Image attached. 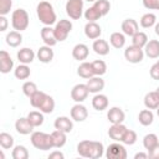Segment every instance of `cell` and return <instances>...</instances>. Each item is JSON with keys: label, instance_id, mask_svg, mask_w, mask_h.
Listing matches in <instances>:
<instances>
[{"label": "cell", "instance_id": "7c38bea8", "mask_svg": "<svg viewBox=\"0 0 159 159\" xmlns=\"http://www.w3.org/2000/svg\"><path fill=\"white\" fill-rule=\"evenodd\" d=\"M15 129L19 134H22V135H27V134H31L32 130H34V127L32 124L29 122L27 117H21L19 118L16 122H15Z\"/></svg>", "mask_w": 159, "mask_h": 159}, {"label": "cell", "instance_id": "9c48e42d", "mask_svg": "<svg viewBox=\"0 0 159 159\" xmlns=\"http://www.w3.org/2000/svg\"><path fill=\"white\" fill-rule=\"evenodd\" d=\"M71 118L75 120V122H83V120H86L87 119V117H88V111H87V108L83 106V104H81V103H77V104H75L72 108H71Z\"/></svg>", "mask_w": 159, "mask_h": 159}, {"label": "cell", "instance_id": "3957f363", "mask_svg": "<svg viewBox=\"0 0 159 159\" xmlns=\"http://www.w3.org/2000/svg\"><path fill=\"white\" fill-rule=\"evenodd\" d=\"M11 25L16 31H24L29 26V14L25 9H16L11 16Z\"/></svg>", "mask_w": 159, "mask_h": 159}, {"label": "cell", "instance_id": "8992f818", "mask_svg": "<svg viewBox=\"0 0 159 159\" xmlns=\"http://www.w3.org/2000/svg\"><path fill=\"white\" fill-rule=\"evenodd\" d=\"M124 57L130 63H139V62L143 61L144 51L140 47H137L134 45H130V46H128L124 50Z\"/></svg>", "mask_w": 159, "mask_h": 159}, {"label": "cell", "instance_id": "7402d4cb", "mask_svg": "<svg viewBox=\"0 0 159 159\" xmlns=\"http://www.w3.org/2000/svg\"><path fill=\"white\" fill-rule=\"evenodd\" d=\"M17 60L20 61V63H25V65H29V63H31L32 61H34V58H35V52L31 50V48H29V47H24V48H20L19 51H17Z\"/></svg>", "mask_w": 159, "mask_h": 159}, {"label": "cell", "instance_id": "db71d44e", "mask_svg": "<svg viewBox=\"0 0 159 159\" xmlns=\"http://www.w3.org/2000/svg\"><path fill=\"white\" fill-rule=\"evenodd\" d=\"M154 31H155V34L159 36V22H157V24L154 25Z\"/></svg>", "mask_w": 159, "mask_h": 159}, {"label": "cell", "instance_id": "7dc6e473", "mask_svg": "<svg viewBox=\"0 0 159 159\" xmlns=\"http://www.w3.org/2000/svg\"><path fill=\"white\" fill-rule=\"evenodd\" d=\"M143 5L148 10H159V0H143Z\"/></svg>", "mask_w": 159, "mask_h": 159}, {"label": "cell", "instance_id": "7bdbcfd3", "mask_svg": "<svg viewBox=\"0 0 159 159\" xmlns=\"http://www.w3.org/2000/svg\"><path fill=\"white\" fill-rule=\"evenodd\" d=\"M37 91H39V89H37V86H36L35 82L27 81V82H25V83L22 84V92H24V94H25L26 97H29V98H30L31 96H34Z\"/></svg>", "mask_w": 159, "mask_h": 159}, {"label": "cell", "instance_id": "4fadbf2b", "mask_svg": "<svg viewBox=\"0 0 159 159\" xmlns=\"http://www.w3.org/2000/svg\"><path fill=\"white\" fill-rule=\"evenodd\" d=\"M40 35H41L42 41H43L45 45H47V46H51V47H52V46H55V45L58 42V41L56 40L55 31H53V29H52L51 26H45V27H42Z\"/></svg>", "mask_w": 159, "mask_h": 159}, {"label": "cell", "instance_id": "d6a6232c", "mask_svg": "<svg viewBox=\"0 0 159 159\" xmlns=\"http://www.w3.org/2000/svg\"><path fill=\"white\" fill-rule=\"evenodd\" d=\"M27 119H29V122L32 124V127L35 128V127H40L42 123H43V113L40 111V112H37V111H32V112H30L29 114H27Z\"/></svg>", "mask_w": 159, "mask_h": 159}, {"label": "cell", "instance_id": "60d3db41", "mask_svg": "<svg viewBox=\"0 0 159 159\" xmlns=\"http://www.w3.org/2000/svg\"><path fill=\"white\" fill-rule=\"evenodd\" d=\"M11 157L14 159H27L29 158V152H27L26 147H24V145H16L12 149Z\"/></svg>", "mask_w": 159, "mask_h": 159}, {"label": "cell", "instance_id": "f907efd6", "mask_svg": "<svg viewBox=\"0 0 159 159\" xmlns=\"http://www.w3.org/2000/svg\"><path fill=\"white\" fill-rule=\"evenodd\" d=\"M7 25H9L7 19H6L5 16L0 15V31H5V30L7 29Z\"/></svg>", "mask_w": 159, "mask_h": 159}, {"label": "cell", "instance_id": "d4e9b609", "mask_svg": "<svg viewBox=\"0 0 159 159\" xmlns=\"http://www.w3.org/2000/svg\"><path fill=\"white\" fill-rule=\"evenodd\" d=\"M77 75L82 78H86V80L96 76L93 67H92V62H82L77 68Z\"/></svg>", "mask_w": 159, "mask_h": 159}, {"label": "cell", "instance_id": "f6af8a7d", "mask_svg": "<svg viewBox=\"0 0 159 159\" xmlns=\"http://www.w3.org/2000/svg\"><path fill=\"white\" fill-rule=\"evenodd\" d=\"M135 142H137V133L132 129H127V132L123 135L122 143L125 145H133Z\"/></svg>", "mask_w": 159, "mask_h": 159}, {"label": "cell", "instance_id": "f546056e", "mask_svg": "<svg viewBox=\"0 0 159 159\" xmlns=\"http://www.w3.org/2000/svg\"><path fill=\"white\" fill-rule=\"evenodd\" d=\"M138 120H139V123L142 124V125H144V127H148V125H150L152 123H153V120H154V114H153V112L150 111V109H143V111H140L139 112V114H138Z\"/></svg>", "mask_w": 159, "mask_h": 159}, {"label": "cell", "instance_id": "11a10c76", "mask_svg": "<svg viewBox=\"0 0 159 159\" xmlns=\"http://www.w3.org/2000/svg\"><path fill=\"white\" fill-rule=\"evenodd\" d=\"M157 114H158V117H159V107L157 108Z\"/></svg>", "mask_w": 159, "mask_h": 159}, {"label": "cell", "instance_id": "5bb4252c", "mask_svg": "<svg viewBox=\"0 0 159 159\" xmlns=\"http://www.w3.org/2000/svg\"><path fill=\"white\" fill-rule=\"evenodd\" d=\"M107 118H108V120L112 124H118V123H123V120L125 118V114L122 111V108H119V107H112V108L108 109Z\"/></svg>", "mask_w": 159, "mask_h": 159}, {"label": "cell", "instance_id": "8fae6325", "mask_svg": "<svg viewBox=\"0 0 159 159\" xmlns=\"http://www.w3.org/2000/svg\"><path fill=\"white\" fill-rule=\"evenodd\" d=\"M14 68V61L9 52L5 50L0 51V72L1 73H9Z\"/></svg>", "mask_w": 159, "mask_h": 159}, {"label": "cell", "instance_id": "83f0119b", "mask_svg": "<svg viewBox=\"0 0 159 159\" xmlns=\"http://www.w3.org/2000/svg\"><path fill=\"white\" fill-rule=\"evenodd\" d=\"M67 133L62 132V130H53L51 133V137H52V143H53V148H62L66 142H67V137H66Z\"/></svg>", "mask_w": 159, "mask_h": 159}, {"label": "cell", "instance_id": "603a6c76", "mask_svg": "<svg viewBox=\"0 0 159 159\" xmlns=\"http://www.w3.org/2000/svg\"><path fill=\"white\" fill-rule=\"evenodd\" d=\"M144 53L149 58H158L159 57V41L158 40H149L144 46Z\"/></svg>", "mask_w": 159, "mask_h": 159}, {"label": "cell", "instance_id": "277c9868", "mask_svg": "<svg viewBox=\"0 0 159 159\" xmlns=\"http://www.w3.org/2000/svg\"><path fill=\"white\" fill-rule=\"evenodd\" d=\"M71 30H72V22L70 20H66V19L60 20L58 22H56V25L53 27L56 40L60 41V42L65 41L67 39L68 34L71 32Z\"/></svg>", "mask_w": 159, "mask_h": 159}, {"label": "cell", "instance_id": "cb8c5ba5", "mask_svg": "<svg viewBox=\"0 0 159 159\" xmlns=\"http://www.w3.org/2000/svg\"><path fill=\"white\" fill-rule=\"evenodd\" d=\"M92 48L99 56H106V55L109 53V45L106 40H101V39L94 40L93 45H92Z\"/></svg>", "mask_w": 159, "mask_h": 159}, {"label": "cell", "instance_id": "c3c4849f", "mask_svg": "<svg viewBox=\"0 0 159 159\" xmlns=\"http://www.w3.org/2000/svg\"><path fill=\"white\" fill-rule=\"evenodd\" d=\"M149 73H150V77H152L153 80H159V61L155 62V63L150 67Z\"/></svg>", "mask_w": 159, "mask_h": 159}, {"label": "cell", "instance_id": "74e56055", "mask_svg": "<svg viewBox=\"0 0 159 159\" xmlns=\"http://www.w3.org/2000/svg\"><path fill=\"white\" fill-rule=\"evenodd\" d=\"M0 145L2 149H11L14 147V137L6 132L0 133Z\"/></svg>", "mask_w": 159, "mask_h": 159}, {"label": "cell", "instance_id": "f35d334b", "mask_svg": "<svg viewBox=\"0 0 159 159\" xmlns=\"http://www.w3.org/2000/svg\"><path fill=\"white\" fill-rule=\"evenodd\" d=\"M39 109H40L42 113H46V114L52 113L53 109H55V101H53V98H52L51 96L47 94V97L45 98L43 103L41 104V107H40Z\"/></svg>", "mask_w": 159, "mask_h": 159}, {"label": "cell", "instance_id": "4dcf8cb0", "mask_svg": "<svg viewBox=\"0 0 159 159\" xmlns=\"http://www.w3.org/2000/svg\"><path fill=\"white\" fill-rule=\"evenodd\" d=\"M109 42L114 48H122L125 45V36L122 32H113L109 37Z\"/></svg>", "mask_w": 159, "mask_h": 159}, {"label": "cell", "instance_id": "d590c367", "mask_svg": "<svg viewBox=\"0 0 159 159\" xmlns=\"http://www.w3.org/2000/svg\"><path fill=\"white\" fill-rule=\"evenodd\" d=\"M157 24V16L152 12H147L140 17V26L144 29H149Z\"/></svg>", "mask_w": 159, "mask_h": 159}, {"label": "cell", "instance_id": "d6986e66", "mask_svg": "<svg viewBox=\"0 0 159 159\" xmlns=\"http://www.w3.org/2000/svg\"><path fill=\"white\" fill-rule=\"evenodd\" d=\"M36 56H37V58H39L40 62H42V63H48V62H51L52 58H53V50L51 48V46H47V45L41 46V47L37 50Z\"/></svg>", "mask_w": 159, "mask_h": 159}, {"label": "cell", "instance_id": "ac0fdd59", "mask_svg": "<svg viewBox=\"0 0 159 159\" xmlns=\"http://www.w3.org/2000/svg\"><path fill=\"white\" fill-rule=\"evenodd\" d=\"M102 34V29L97 22H87L84 26V35L91 40L99 39Z\"/></svg>", "mask_w": 159, "mask_h": 159}, {"label": "cell", "instance_id": "816d5d0a", "mask_svg": "<svg viewBox=\"0 0 159 159\" xmlns=\"http://www.w3.org/2000/svg\"><path fill=\"white\" fill-rule=\"evenodd\" d=\"M63 158H65L63 153H61V152H58V150L52 152V153H50V155H48V159H63Z\"/></svg>", "mask_w": 159, "mask_h": 159}, {"label": "cell", "instance_id": "681fc988", "mask_svg": "<svg viewBox=\"0 0 159 159\" xmlns=\"http://www.w3.org/2000/svg\"><path fill=\"white\" fill-rule=\"evenodd\" d=\"M148 157L150 159H159V143L154 148H152L150 150H148Z\"/></svg>", "mask_w": 159, "mask_h": 159}, {"label": "cell", "instance_id": "bcb514c9", "mask_svg": "<svg viewBox=\"0 0 159 159\" xmlns=\"http://www.w3.org/2000/svg\"><path fill=\"white\" fill-rule=\"evenodd\" d=\"M12 6V0H0V15L5 16L10 12Z\"/></svg>", "mask_w": 159, "mask_h": 159}, {"label": "cell", "instance_id": "e0dca14e", "mask_svg": "<svg viewBox=\"0 0 159 159\" xmlns=\"http://www.w3.org/2000/svg\"><path fill=\"white\" fill-rule=\"evenodd\" d=\"M122 31L124 35L132 37L134 34H137L139 31V25L134 19H125L122 22Z\"/></svg>", "mask_w": 159, "mask_h": 159}, {"label": "cell", "instance_id": "6da1fadb", "mask_svg": "<svg viewBox=\"0 0 159 159\" xmlns=\"http://www.w3.org/2000/svg\"><path fill=\"white\" fill-rule=\"evenodd\" d=\"M36 12L39 20L45 26H51L56 22V12L48 1H40L36 6Z\"/></svg>", "mask_w": 159, "mask_h": 159}, {"label": "cell", "instance_id": "ba28073f", "mask_svg": "<svg viewBox=\"0 0 159 159\" xmlns=\"http://www.w3.org/2000/svg\"><path fill=\"white\" fill-rule=\"evenodd\" d=\"M88 93H89V91H88L87 84L78 83V84L73 86V88L71 89V98H72L76 103H82V102L87 98Z\"/></svg>", "mask_w": 159, "mask_h": 159}, {"label": "cell", "instance_id": "2e32d148", "mask_svg": "<svg viewBox=\"0 0 159 159\" xmlns=\"http://www.w3.org/2000/svg\"><path fill=\"white\" fill-rule=\"evenodd\" d=\"M93 145H94V140H82L77 144V153L83 158L91 159Z\"/></svg>", "mask_w": 159, "mask_h": 159}, {"label": "cell", "instance_id": "7a4b0ae2", "mask_svg": "<svg viewBox=\"0 0 159 159\" xmlns=\"http://www.w3.org/2000/svg\"><path fill=\"white\" fill-rule=\"evenodd\" d=\"M31 144L40 150H48L53 148L52 137L51 134L43 133V132H32L31 133Z\"/></svg>", "mask_w": 159, "mask_h": 159}, {"label": "cell", "instance_id": "f5cc1de1", "mask_svg": "<svg viewBox=\"0 0 159 159\" xmlns=\"http://www.w3.org/2000/svg\"><path fill=\"white\" fill-rule=\"evenodd\" d=\"M147 158H149L148 157V153H137L135 155H134V159H147Z\"/></svg>", "mask_w": 159, "mask_h": 159}, {"label": "cell", "instance_id": "f1b7e54d", "mask_svg": "<svg viewBox=\"0 0 159 159\" xmlns=\"http://www.w3.org/2000/svg\"><path fill=\"white\" fill-rule=\"evenodd\" d=\"M6 43L10 46V47H17V46H20L21 45V42H22V35H21V32L20 31H16V30H14V31H10L7 35H6Z\"/></svg>", "mask_w": 159, "mask_h": 159}, {"label": "cell", "instance_id": "6f0895ef", "mask_svg": "<svg viewBox=\"0 0 159 159\" xmlns=\"http://www.w3.org/2000/svg\"><path fill=\"white\" fill-rule=\"evenodd\" d=\"M157 93H158V96H159V87L157 88Z\"/></svg>", "mask_w": 159, "mask_h": 159}, {"label": "cell", "instance_id": "b9f144b4", "mask_svg": "<svg viewBox=\"0 0 159 159\" xmlns=\"http://www.w3.org/2000/svg\"><path fill=\"white\" fill-rule=\"evenodd\" d=\"M92 67H93V71H94V75L96 76H102L107 72V65L104 61L102 60H96L92 62Z\"/></svg>", "mask_w": 159, "mask_h": 159}, {"label": "cell", "instance_id": "e575fe53", "mask_svg": "<svg viewBox=\"0 0 159 159\" xmlns=\"http://www.w3.org/2000/svg\"><path fill=\"white\" fill-rule=\"evenodd\" d=\"M84 17H86V20H88V22H96L97 20H99L101 17H102V14L98 11V9L94 6V5H92L91 7H88L86 11H84Z\"/></svg>", "mask_w": 159, "mask_h": 159}, {"label": "cell", "instance_id": "52a82bcc", "mask_svg": "<svg viewBox=\"0 0 159 159\" xmlns=\"http://www.w3.org/2000/svg\"><path fill=\"white\" fill-rule=\"evenodd\" d=\"M106 157L108 159H125L127 150L123 144L120 143H112L108 145L106 150Z\"/></svg>", "mask_w": 159, "mask_h": 159}, {"label": "cell", "instance_id": "836d02e7", "mask_svg": "<svg viewBox=\"0 0 159 159\" xmlns=\"http://www.w3.org/2000/svg\"><path fill=\"white\" fill-rule=\"evenodd\" d=\"M148 42V36L145 32H142V31H138L137 34H134L132 36V45L137 46V47H140L143 48Z\"/></svg>", "mask_w": 159, "mask_h": 159}, {"label": "cell", "instance_id": "ffe728a7", "mask_svg": "<svg viewBox=\"0 0 159 159\" xmlns=\"http://www.w3.org/2000/svg\"><path fill=\"white\" fill-rule=\"evenodd\" d=\"M53 125H55V129L62 130L65 133H70L73 128V123L68 117H57L55 119Z\"/></svg>", "mask_w": 159, "mask_h": 159}, {"label": "cell", "instance_id": "44dd1931", "mask_svg": "<svg viewBox=\"0 0 159 159\" xmlns=\"http://www.w3.org/2000/svg\"><path fill=\"white\" fill-rule=\"evenodd\" d=\"M88 53H89L88 46L84 43H77L72 48V57L77 61H84L88 57Z\"/></svg>", "mask_w": 159, "mask_h": 159}, {"label": "cell", "instance_id": "484cf974", "mask_svg": "<svg viewBox=\"0 0 159 159\" xmlns=\"http://www.w3.org/2000/svg\"><path fill=\"white\" fill-rule=\"evenodd\" d=\"M144 106L148 109H157L159 107V96H158L157 91L148 92L144 96Z\"/></svg>", "mask_w": 159, "mask_h": 159}, {"label": "cell", "instance_id": "9f6ffc18", "mask_svg": "<svg viewBox=\"0 0 159 159\" xmlns=\"http://www.w3.org/2000/svg\"><path fill=\"white\" fill-rule=\"evenodd\" d=\"M86 1H88V2H94L96 0H86Z\"/></svg>", "mask_w": 159, "mask_h": 159}, {"label": "cell", "instance_id": "30bf717a", "mask_svg": "<svg viewBox=\"0 0 159 159\" xmlns=\"http://www.w3.org/2000/svg\"><path fill=\"white\" fill-rule=\"evenodd\" d=\"M127 127L123 123H118V124H112L108 129V135L111 139L116 140V142H122L124 133L127 132Z\"/></svg>", "mask_w": 159, "mask_h": 159}, {"label": "cell", "instance_id": "ee69618b", "mask_svg": "<svg viewBox=\"0 0 159 159\" xmlns=\"http://www.w3.org/2000/svg\"><path fill=\"white\" fill-rule=\"evenodd\" d=\"M93 5L98 9V11L102 14V16H106L111 10V4L108 0H96Z\"/></svg>", "mask_w": 159, "mask_h": 159}, {"label": "cell", "instance_id": "8d00e7d4", "mask_svg": "<svg viewBox=\"0 0 159 159\" xmlns=\"http://www.w3.org/2000/svg\"><path fill=\"white\" fill-rule=\"evenodd\" d=\"M47 97V94L45 93V92H42V91H37L34 96H31L30 97V104L34 107V108H40L41 107V104L43 103V101H45V98Z\"/></svg>", "mask_w": 159, "mask_h": 159}, {"label": "cell", "instance_id": "4316f807", "mask_svg": "<svg viewBox=\"0 0 159 159\" xmlns=\"http://www.w3.org/2000/svg\"><path fill=\"white\" fill-rule=\"evenodd\" d=\"M92 107L96 111H104L108 107V98L104 94L96 93V96L92 98Z\"/></svg>", "mask_w": 159, "mask_h": 159}, {"label": "cell", "instance_id": "5b68a950", "mask_svg": "<svg viewBox=\"0 0 159 159\" xmlns=\"http://www.w3.org/2000/svg\"><path fill=\"white\" fill-rule=\"evenodd\" d=\"M66 12L72 20L81 19L83 14V0H68L66 2Z\"/></svg>", "mask_w": 159, "mask_h": 159}, {"label": "cell", "instance_id": "9a60e30c", "mask_svg": "<svg viewBox=\"0 0 159 159\" xmlns=\"http://www.w3.org/2000/svg\"><path fill=\"white\" fill-rule=\"evenodd\" d=\"M86 84L88 87L89 93H99L104 88V80H102L101 76H93L88 78Z\"/></svg>", "mask_w": 159, "mask_h": 159}, {"label": "cell", "instance_id": "ab89813d", "mask_svg": "<svg viewBox=\"0 0 159 159\" xmlns=\"http://www.w3.org/2000/svg\"><path fill=\"white\" fill-rule=\"evenodd\" d=\"M158 143H159L158 137H157V134H154V133H149V134H147V135L143 138V145H144V148H145L147 150H150V149L154 148Z\"/></svg>", "mask_w": 159, "mask_h": 159}, {"label": "cell", "instance_id": "1f68e13d", "mask_svg": "<svg viewBox=\"0 0 159 159\" xmlns=\"http://www.w3.org/2000/svg\"><path fill=\"white\" fill-rule=\"evenodd\" d=\"M14 75L17 80H27L31 75V71L27 65L25 63H20L15 70H14Z\"/></svg>", "mask_w": 159, "mask_h": 159}]
</instances>
